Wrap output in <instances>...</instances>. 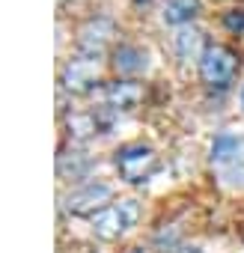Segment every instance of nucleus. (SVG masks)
Listing matches in <instances>:
<instances>
[{
  "label": "nucleus",
  "mask_w": 244,
  "mask_h": 253,
  "mask_svg": "<svg viewBox=\"0 0 244 253\" xmlns=\"http://www.w3.org/2000/svg\"><path fill=\"white\" fill-rule=\"evenodd\" d=\"M110 57H113V69H116L119 75H128V78L143 75V72L149 69V57H146V51L137 48V45H116Z\"/></svg>",
  "instance_id": "6e6552de"
},
{
  "label": "nucleus",
  "mask_w": 244,
  "mask_h": 253,
  "mask_svg": "<svg viewBox=\"0 0 244 253\" xmlns=\"http://www.w3.org/2000/svg\"><path fill=\"white\" fill-rule=\"evenodd\" d=\"M104 98L116 110H134L143 101V86L137 81H113V84H107Z\"/></svg>",
  "instance_id": "0eeeda50"
},
{
  "label": "nucleus",
  "mask_w": 244,
  "mask_h": 253,
  "mask_svg": "<svg viewBox=\"0 0 244 253\" xmlns=\"http://www.w3.org/2000/svg\"><path fill=\"white\" fill-rule=\"evenodd\" d=\"M113 164L128 185H143L158 170V152L149 143H128V146L116 149Z\"/></svg>",
  "instance_id": "f03ea898"
},
{
  "label": "nucleus",
  "mask_w": 244,
  "mask_h": 253,
  "mask_svg": "<svg viewBox=\"0 0 244 253\" xmlns=\"http://www.w3.org/2000/svg\"><path fill=\"white\" fill-rule=\"evenodd\" d=\"M176 54H179V60H203V54H205V48H203V33L200 30H194V27H182L179 33H176Z\"/></svg>",
  "instance_id": "9b49d317"
},
{
  "label": "nucleus",
  "mask_w": 244,
  "mask_h": 253,
  "mask_svg": "<svg viewBox=\"0 0 244 253\" xmlns=\"http://www.w3.org/2000/svg\"><path fill=\"white\" fill-rule=\"evenodd\" d=\"M200 12H203V0H167L164 9H161V18L170 27H185Z\"/></svg>",
  "instance_id": "1a4fd4ad"
},
{
  "label": "nucleus",
  "mask_w": 244,
  "mask_h": 253,
  "mask_svg": "<svg viewBox=\"0 0 244 253\" xmlns=\"http://www.w3.org/2000/svg\"><path fill=\"white\" fill-rule=\"evenodd\" d=\"M238 75V54L226 45H208L203 60H200V78L208 86H229Z\"/></svg>",
  "instance_id": "7ed1b4c3"
},
{
  "label": "nucleus",
  "mask_w": 244,
  "mask_h": 253,
  "mask_svg": "<svg viewBox=\"0 0 244 253\" xmlns=\"http://www.w3.org/2000/svg\"><path fill=\"white\" fill-rule=\"evenodd\" d=\"M223 27L229 33H244V9H229L223 12Z\"/></svg>",
  "instance_id": "4468645a"
},
{
  "label": "nucleus",
  "mask_w": 244,
  "mask_h": 253,
  "mask_svg": "<svg viewBox=\"0 0 244 253\" xmlns=\"http://www.w3.org/2000/svg\"><path fill=\"white\" fill-rule=\"evenodd\" d=\"M66 128H69L72 137L86 140V137L101 134V131L107 128V122L101 119V113H95V110H83V113H72V116L66 119Z\"/></svg>",
  "instance_id": "9d476101"
},
{
  "label": "nucleus",
  "mask_w": 244,
  "mask_h": 253,
  "mask_svg": "<svg viewBox=\"0 0 244 253\" xmlns=\"http://www.w3.org/2000/svg\"><path fill=\"white\" fill-rule=\"evenodd\" d=\"M113 36H116V24L110 18H101V15L98 18H89L78 30V51H81V57L98 60L107 51V45L113 42Z\"/></svg>",
  "instance_id": "39448f33"
},
{
  "label": "nucleus",
  "mask_w": 244,
  "mask_h": 253,
  "mask_svg": "<svg viewBox=\"0 0 244 253\" xmlns=\"http://www.w3.org/2000/svg\"><path fill=\"white\" fill-rule=\"evenodd\" d=\"M89 167H92V161H89L83 152H63V155L57 158V173H60V179H81V176L89 173Z\"/></svg>",
  "instance_id": "f8f14e48"
},
{
  "label": "nucleus",
  "mask_w": 244,
  "mask_h": 253,
  "mask_svg": "<svg viewBox=\"0 0 244 253\" xmlns=\"http://www.w3.org/2000/svg\"><path fill=\"white\" fill-rule=\"evenodd\" d=\"M128 253H146V250H143V247H134V250H128Z\"/></svg>",
  "instance_id": "2eb2a0df"
},
{
  "label": "nucleus",
  "mask_w": 244,
  "mask_h": 253,
  "mask_svg": "<svg viewBox=\"0 0 244 253\" xmlns=\"http://www.w3.org/2000/svg\"><path fill=\"white\" fill-rule=\"evenodd\" d=\"M241 104H244V86H241Z\"/></svg>",
  "instance_id": "dca6fc26"
},
{
  "label": "nucleus",
  "mask_w": 244,
  "mask_h": 253,
  "mask_svg": "<svg viewBox=\"0 0 244 253\" xmlns=\"http://www.w3.org/2000/svg\"><path fill=\"white\" fill-rule=\"evenodd\" d=\"M238 149H241V140L235 134H217L214 143H211V161H217V164L229 161V158L238 155Z\"/></svg>",
  "instance_id": "ddd939ff"
},
{
  "label": "nucleus",
  "mask_w": 244,
  "mask_h": 253,
  "mask_svg": "<svg viewBox=\"0 0 244 253\" xmlns=\"http://www.w3.org/2000/svg\"><path fill=\"white\" fill-rule=\"evenodd\" d=\"M134 3H149V0H134Z\"/></svg>",
  "instance_id": "f3484780"
},
{
  "label": "nucleus",
  "mask_w": 244,
  "mask_h": 253,
  "mask_svg": "<svg viewBox=\"0 0 244 253\" xmlns=\"http://www.w3.org/2000/svg\"><path fill=\"white\" fill-rule=\"evenodd\" d=\"M101 81V69H98V60H89V57H78V60H69L60 72V84L66 92L72 95H86L95 84Z\"/></svg>",
  "instance_id": "423d86ee"
},
{
  "label": "nucleus",
  "mask_w": 244,
  "mask_h": 253,
  "mask_svg": "<svg viewBox=\"0 0 244 253\" xmlns=\"http://www.w3.org/2000/svg\"><path fill=\"white\" fill-rule=\"evenodd\" d=\"M137 220H140V203L128 197V200L110 203L104 211H98L92 217V232L101 241H119L128 229L137 226Z\"/></svg>",
  "instance_id": "f257e3e1"
},
{
  "label": "nucleus",
  "mask_w": 244,
  "mask_h": 253,
  "mask_svg": "<svg viewBox=\"0 0 244 253\" xmlns=\"http://www.w3.org/2000/svg\"><path fill=\"white\" fill-rule=\"evenodd\" d=\"M113 203V188L107 182H86L81 188H75L66 197V211L75 217H95L98 211H104Z\"/></svg>",
  "instance_id": "20e7f679"
}]
</instances>
